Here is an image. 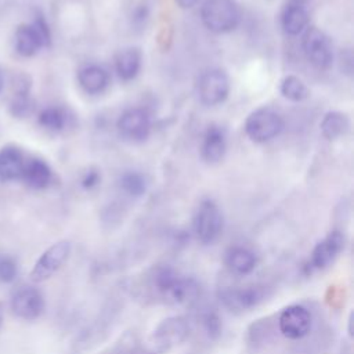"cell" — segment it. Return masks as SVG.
<instances>
[{
  "instance_id": "cell-28",
  "label": "cell",
  "mask_w": 354,
  "mask_h": 354,
  "mask_svg": "<svg viewBox=\"0 0 354 354\" xmlns=\"http://www.w3.org/2000/svg\"><path fill=\"white\" fill-rule=\"evenodd\" d=\"M271 325L270 321L267 318L263 319H257L256 322H253L249 328H248V342L252 346H261L264 344L271 335Z\"/></svg>"
},
{
  "instance_id": "cell-32",
  "label": "cell",
  "mask_w": 354,
  "mask_h": 354,
  "mask_svg": "<svg viewBox=\"0 0 354 354\" xmlns=\"http://www.w3.org/2000/svg\"><path fill=\"white\" fill-rule=\"evenodd\" d=\"M4 303L3 301H0V330H1V328H3V325H4Z\"/></svg>"
},
{
  "instance_id": "cell-10",
  "label": "cell",
  "mask_w": 354,
  "mask_h": 354,
  "mask_svg": "<svg viewBox=\"0 0 354 354\" xmlns=\"http://www.w3.org/2000/svg\"><path fill=\"white\" fill-rule=\"evenodd\" d=\"M71 254V242L58 241L48 246L35 261L30 270V279L33 282H43L51 278L68 260Z\"/></svg>"
},
{
  "instance_id": "cell-3",
  "label": "cell",
  "mask_w": 354,
  "mask_h": 354,
  "mask_svg": "<svg viewBox=\"0 0 354 354\" xmlns=\"http://www.w3.org/2000/svg\"><path fill=\"white\" fill-rule=\"evenodd\" d=\"M224 218L220 207L212 199H203L192 218V232L195 238L203 243L210 245L218 239L223 232Z\"/></svg>"
},
{
  "instance_id": "cell-1",
  "label": "cell",
  "mask_w": 354,
  "mask_h": 354,
  "mask_svg": "<svg viewBox=\"0 0 354 354\" xmlns=\"http://www.w3.org/2000/svg\"><path fill=\"white\" fill-rule=\"evenodd\" d=\"M147 285L156 300L167 304H196L201 286L196 279L181 275L171 266L159 264L149 270Z\"/></svg>"
},
{
  "instance_id": "cell-26",
  "label": "cell",
  "mask_w": 354,
  "mask_h": 354,
  "mask_svg": "<svg viewBox=\"0 0 354 354\" xmlns=\"http://www.w3.org/2000/svg\"><path fill=\"white\" fill-rule=\"evenodd\" d=\"M30 91H14L11 102H10V112L15 118H26L33 111V100L30 98Z\"/></svg>"
},
{
  "instance_id": "cell-13",
  "label": "cell",
  "mask_w": 354,
  "mask_h": 354,
  "mask_svg": "<svg viewBox=\"0 0 354 354\" xmlns=\"http://www.w3.org/2000/svg\"><path fill=\"white\" fill-rule=\"evenodd\" d=\"M118 131L129 141H142L149 136L151 118L142 108H130L120 115Z\"/></svg>"
},
{
  "instance_id": "cell-35",
  "label": "cell",
  "mask_w": 354,
  "mask_h": 354,
  "mask_svg": "<svg viewBox=\"0 0 354 354\" xmlns=\"http://www.w3.org/2000/svg\"><path fill=\"white\" fill-rule=\"evenodd\" d=\"M148 354H149V353H148Z\"/></svg>"
},
{
  "instance_id": "cell-12",
  "label": "cell",
  "mask_w": 354,
  "mask_h": 354,
  "mask_svg": "<svg viewBox=\"0 0 354 354\" xmlns=\"http://www.w3.org/2000/svg\"><path fill=\"white\" fill-rule=\"evenodd\" d=\"M346 246V236L342 231H330L324 239H321L314 249L311 250L308 263L306 266L308 272L319 271L328 268L330 264L335 263V260L339 257V254L344 250Z\"/></svg>"
},
{
  "instance_id": "cell-29",
  "label": "cell",
  "mask_w": 354,
  "mask_h": 354,
  "mask_svg": "<svg viewBox=\"0 0 354 354\" xmlns=\"http://www.w3.org/2000/svg\"><path fill=\"white\" fill-rule=\"evenodd\" d=\"M18 277V263L7 253H0V283H11Z\"/></svg>"
},
{
  "instance_id": "cell-33",
  "label": "cell",
  "mask_w": 354,
  "mask_h": 354,
  "mask_svg": "<svg viewBox=\"0 0 354 354\" xmlns=\"http://www.w3.org/2000/svg\"><path fill=\"white\" fill-rule=\"evenodd\" d=\"M4 83H6V80H4V73H3V71L0 69V93H1L3 88H4Z\"/></svg>"
},
{
  "instance_id": "cell-11",
  "label": "cell",
  "mask_w": 354,
  "mask_h": 354,
  "mask_svg": "<svg viewBox=\"0 0 354 354\" xmlns=\"http://www.w3.org/2000/svg\"><path fill=\"white\" fill-rule=\"evenodd\" d=\"M277 324L282 336L290 340H299L310 333L313 317L307 307L301 304H290L279 313Z\"/></svg>"
},
{
  "instance_id": "cell-19",
  "label": "cell",
  "mask_w": 354,
  "mask_h": 354,
  "mask_svg": "<svg viewBox=\"0 0 354 354\" xmlns=\"http://www.w3.org/2000/svg\"><path fill=\"white\" fill-rule=\"evenodd\" d=\"M77 82L87 94H101L108 87L109 75L100 65H86L79 69Z\"/></svg>"
},
{
  "instance_id": "cell-7",
  "label": "cell",
  "mask_w": 354,
  "mask_h": 354,
  "mask_svg": "<svg viewBox=\"0 0 354 354\" xmlns=\"http://www.w3.org/2000/svg\"><path fill=\"white\" fill-rule=\"evenodd\" d=\"M199 101L205 105H218L225 101L230 93L228 75L218 68H212L201 73L196 83Z\"/></svg>"
},
{
  "instance_id": "cell-18",
  "label": "cell",
  "mask_w": 354,
  "mask_h": 354,
  "mask_svg": "<svg viewBox=\"0 0 354 354\" xmlns=\"http://www.w3.org/2000/svg\"><path fill=\"white\" fill-rule=\"evenodd\" d=\"M224 263L235 275H249L257 266V256L245 246H232L225 252Z\"/></svg>"
},
{
  "instance_id": "cell-25",
  "label": "cell",
  "mask_w": 354,
  "mask_h": 354,
  "mask_svg": "<svg viewBox=\"0 0 354 354\" xmlns=\"http://www.w3.org/2000/svg\"><path fill=\"white\" fill-rule=\"evenodd\" d=\"M279 90H281V94L285 98H288L290 101H295V102L303 101L308 97V88L304 84V82L301 79H299L297 76H293V75L285 76L282 79Z\"/></svg>"
},
{
  "instance_id": "cell-14",
  "label": "cell",
  "mask_w": 354,
  "mask_h": 354,
  "mask_svg": "<svg viewBox=\"0 0 354 354\" xmlns=\"http://www.w3.org/2000/svg\"><path fill=\"white\" fill-rule=\"evenodd\" d=\"M47 47L46 40L33 24H21L15 30V51L22 57H33Z\"/></svg>"
},
{
  "instance_id": "cell-16",
  "label": "cell",
  "mask_w": 354,
  "mask_h": 354,
  "mask_svg": "<svg viewBox=\"0 0 354 354\" xmlns=\"http://www.w3.org/2000/svg\"><path fill=\"white\" fill-rule=\"evenodd\" d=\"M25 165L24 153L14 145H6L0 149V181L8 183L19 180Z\"/></svg>"
},
{
  "instance_id": "cell-6",
  "label": "cell",
  "mask_w": 354,
  "mask_h": 354,
  "mask_svg": "<svg viewBox=\"0 0 354 354\" xmlns=\"http://www.w3.org/2000/svg\"><path fill=\"white\" fill-rule=\"evenodd\" d=\"M301 48L307 61L318 68L328 69L333 61V48L329 37L315 26H307L301 36Z\"/></svg>"
},
{
  "instance_id": "cell-30",
  "label": "cell",
  "mask_w": 354,
  "mask_h": 354,
  "mask_svg": "<svg viewBox=\"0 0 354 354\" xmlns=\"http://www.w3.org/2000/svg\"><path fill=\"white\" fill-rule=\"evenodd\" d=\"M98 180H100L98 173L94 171V170H90V171H87V173L84 174V177L82 178V185H83L84 188H93L94 185H97Z\"/></svg>"
},
{
  "instance_id": "cell-8",
  "label": "cell",
  "mask_w": 354,
  "mask_h": 354,
  "mask_svg": "<svg viewBox=\"0 0 354 354\" xmlns=\"http://www.w3.org/2000/svg\"><path fill=\"white\" fill-rule=\"evenodd\" d=\"M191 332L189 321L183 315L162 319L153 329L151 339L159 351H167L183 343Z\"/></svg>"
},
{
  "instance_id": "cell-9",
  "label": "cell",
  "mask_w": 354,
  "mask_h": 354,
  "mask_svg": "<svg viewBox=\"0 0 354 354\" xmlns=\"http://www.w3.org/2000/svg\"><path fill=\"white\" fill-rule=\"evenodd\" d=\"M10 307L15 317L24 321L37 319L44 308L46 301L43 293L32 285H21L11 293Z\"/></svg>"
},
{
  "instance_id": "cell-2",
  "label": "cell",
  "mask_w": 354,
  "mask_h": 354,
  "mask_svg": "<svg viewBox=\"0 0 354 354\" xmlns=\"http://www.w3.org/2000/svg\"><path fill=\"white\" fill-rule=\"evenodd\" d=\"M203 25L214 33L234 30L241 19V11L235 0H206L201 7Z\"/></svg>"
},
{
  "instance_id": "cell-31",
  "label": "cell",
  "mask_w": 354,
  "mask_h": 354,
  "mask_svg": "<svg viewBox=\"0 0 354 354\" xmlns=\"http://www.w3.org/2000/svg\"><path fill=\"white\" fill-rule=\"evenodd\" d=\"M199 0H176V3L181 7V8H191L194 7Z\"/></svg>"
},
{
  "instance_id": "cell-24",
  "label": "cell",
  "mask_w": 354,
  "mask_h": 354,
  "mask_svg": "<svg viewBox=\"0 0 354 354\" xmlns=\"http://www.w3.org/2000/svg\"><path fill=\"white\" fill-rule=\"evenodd\" d=\"M37 122L41 127L50 131H61L66 126L68 115L62 108L58 106H47L40 111L37 116Z\"/></svg>"
},
{
  "instance_id": "cell-22",
  "label": "cell",
  "mask_w": 354,
  "mask_h": 354,
  "mask_svg": "<svg viewBox=\"0 0 354 354\" xmlns=\"http://www.w3.org/2000/svg\"><path fill=\"white\" fill-rule=\"evenodd\" d=\"M196 321L202 329V333L209 340H217L223 333L221 317L214 308L199 307L196 314Z\"/></svg>"
},
{
  "instance_id": "cell-5",
  "label": "cell",
  "mask_w": 354,
  "mask_h": 354,
  "mask_svg": "<svg viewBox=\"0 0 354 354\" xmlns=\"http://www.w3.org/2000/svg\"><path fill=\"white\" fill-rule=\"evenodd\" d=\"M282 127V116L268 106L257 108L245 122L246 136L254 142H267L275 138L281 133Z\"/></svg>"
},
{
  "instance_id": "cell-23",
  "label": "cell",
  "mask_w": 354,
  "mask_h": 354,
  "mask_svg": "<svg viewBox=\"0 0 354 354\" xmlns=\"http://www.w3.org/2000/svg\"><path fill=\"white\" fill-rule=\"evenodd\" d=\"M350 127L348 118L337 111L328 112L321 122L322 136L328 140H336L347 133Z\"/></svg>"
},
{
  "instance_id": "cell-34",
  "label": "cell",
  "mask_w": 354,
  "mask_h": 354,
  "mask_svg": "<svg viewBox=\"0 0 354 354\" xmlns=\"http://www.w3.org/2000/svg\"><path fill=\"white\" fill-rule=\"evenodd\" d=\"M290 1H292V3H297V4H303V6H304L308 0H290Z\"/></svg>"
},
{
  "instance_id": "cell-15",
  "label": "cell",
  "mask_w": 354,
  "mask_h": 354,
  "mask_svg": "<svg viewBox=\"0 0 354 354\" xmlns=\"http://www.w3.org/2000/svg\"><path fill=\"white\" fill-rule=\"evenodd\" d=\"M227 149V140H225V133L220 126L212 124L207 127L202 147H201V153L203 160L207 163H217L223 159L224 153Z\"/></svg>"
},
{
  "instance_id": "cell-27",
  "label": "cell",
  "mask_w": 354,
  "mask_h": 354,
  "mask_svg": "<svg viewBox=\"0 0 354 354\" xmlns=\"http://www.w3.org/2000/svg\"><path fill=\"white\" fill-rule=\"evenodd\" d=\"M120 187L127 195L137 198L145 192L147 183H145V178L142 177V174H140L137 171H129L122 176Z\"/></svg>"
},
{
  "instance_id": "cell-4",
  "label": "cell",
  "mask_w": 354,
  "mask_h": 354,
  "mask_svg": "<svg viewBox=\"0 0 354 354\" xmlns=\"http://www.w3.org/2000/svg\"><path fill=\"white\" fill-rule=\"evenodd\" d=\"M216 295L218 301L225 308L231 311H248L268 297L270 288L260 283L245 286H220Z\"/></svg>"
},
{
  "instance_id": "cell-21",
  "label": "cell",
  "mask_w": 354,
  "mask_h": 354,
  "mask_svg": "<svg viewBox=\"0 0 354 354\" xmlns=\"http://www.w3.org/2000/svg\"><path fill=\"white\" fill-rule=\"evenodd\" d=\"M115 69L122 80H133L141 69L140 50L136 47H127L120 50L115 57Z\"/></svg>"
},
{
  "instance_id": "cell-20",
  "label": "cell",
  "mask_w": 354,
  "mask_h": 354,
  "mask_svg": "<svg viewBox=\"0 0 354 354\" xmlns=\"http://www.w3.org/2000/svg\"><path fill=\"white\" fill-rule=\"evenodd\" d=\"M308 25V12L306 6L292 3L285 6L281 14V26L285 33L290 36H297L304 32Z\"/></svg>"
},
{
  "instance_id": "cell-17",
  "label": "cell",
  "mask_w": 354,
  "mask_h": 354,
  "mask_svg": "<svg viewBox=\"0 0 354 354\" xmlns=\"http://www.w3.org/2000/svg\"><path fill=\"white\" fill-rule=\"evenodd\" d=\"M53 178L51 167L46 160L39 158H30L25 160L21 180L33 189H43L50 185Z\"/></svg>"
}]
</instances>
